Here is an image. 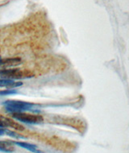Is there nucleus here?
I'll list each match as a JSON object with an SVG mask.
<instances>
[{
    "label": "nucleus",
    "instance_id": "1",
    "mask_svg": "<svg viewBox=\"0 0 129 153\" xmlns=\"http://www.w3.org/2000/svg\"><path fill=\"white\" fill-rule=\"evenodd\" d=\"M6 111L11 113H21L24 111H32L36 105L28 102L18 100H8L3 103Z\"/></svg>",
    "mask_w": 129,
    "mask_h": 153
},
{
    "label": "nucleus",
    "instance_id": "2",
    "mask_svg": "<svg viewBox=\"0 0 129 153\" xmlns=\"http://www.w3.org/2000/svg\"><path fill=\"white\" fill-rule=\"evenodd\" d=\"M0 75L4 77L3 79L10 80L26 79L34 76V74L30 70L19 69H0Z\"/></svg>",
    "mask_w": 129,
    "mask_h": 153
},
{
    "label": "nucleus",
    "instance_id": "3",
    "mask_svg": "<svg viewBox=\"0 0 129 153\" xmlns=\"http://www.w3.org/2000/svg\"><path fill=\"white\" fill-rule=\"evenodd\" d=\"M12 118L16 119L17 121L30 124L41 123L44 121V118L40 114H26L24 112L12 113Z\"/></svg>",
    "mask_w": 129,
    "mask_h": 153
},
{
    "label": "nucleus",
    "instance_id": "4",
    "mask_svg": "<svg viewBox=\"0 0 129 153\" xmlns=\"http://www.w3.org/2000/svg\"><path fill=\"white\" fill-rule=\"evenodd\" d=\"M0 119L3 121L5 127H11V128L17 130V131H24V127L22 126L21 124L16 122L14 119L4 116H0Z\"/></svg>",
    "mask_w": 129,
    "mask_h": 153
},
{
    "label": "nucleus",
    "instance_id": "5",
    "mask_svg": "<svg viewBox=\"0 0 129 153\" xmlns=\"http://www.w3.org/2000/svg\"><path fill=\"white\" fill-rule=\"evenodd\" d=\"M21 63V59L19 57H11V58H5L0 60V66L6 67V68H11L15 66L19 65Z\"/></svg>",
    "mask_w": 129,
    "mask_h": 153
},
{
    "label": "nucleus",
    "instance_id": "6",
    "mask_svg": "<svg viewBox=\"0 0 129 153\" xmlns=\"http://www.w3.org/2000/svg\"><path fill=\"white\" fill-rule=\"evenodd\" d=\"M14 144L19 146L22 148H24L26 150H28L30 152H32L33 153H45L43 152L42 151H40L37 149V146L35 145V144H32V143H28L26 142H19V141H16V142L13 143Z\"/></svg>",
    "mask_w": 129,
    "mask_h": 153
},
{
    "label": "nucleus",
    "instance_id": "7",
    "mask_svg": "<svg viewBox=\"0 0 129 153\" xmlns=\"http://www.w3.org/2000/svg\"><path fill=\"white\" fill-rule=\"evenodd\" d=\"M23 83L20 82H15L14 80L0 79V87L16 88L22 85Z\"/></svg>",
    "mask_w": 129,
    "mask_h": 153
},
{
    "label": "nucleus",
    "instance_id": "8",
    "mask_svg": "<svg viewBox=\"0 0 129 153\" xmlns=\"http://www.w3.org/2000/svg\"><path fill=\"white\" fill-rule=\"evenodd\" d=\"M0 152H14V148L13 146L11 145V143L0 141Z\"/></svg>",
    "mask_w": 129,
    "mask_h": 153
},
{
    "label": "nucleus",
    "instance_id": "9",
    "mask_svg": "<svg viewBox=\"0 0 129 153\" xmlns=\"http://www.w3.org/2000/svg\"><path fill=\"white\" fill-rule=\"evenodd\" d=\"M17 90H4L0 91V96H7V95L11 94H17Z\"/></svg>",
    "mask_w": 129,
    "mask_h": 153
},
{
    "label": "nucleus",
    "instance_id": "10",
    "mask_svg": "<svg viewBox=\"0 0 129 153\" xmlns=\"http://www.w3.org/2000/svg\"><path fill=\"white\" fill-rule=\"evenodd\" d=\"M5 133H7V135H10L11 137H16V138H23L22 136H20L19 135H17L15 132L11 131H9V130L5 129Z\"/></svg>",
    "mask_w": 129,
    "mask_h": 153
},
{
    "label": "nucleus",
    "instance_id": "11",
    "mask_svg": "<svg viewBox=\"0 0 129 153\" xmlns=\"http://www.w3.org/2000/svg\"><path fill=\"white\" fill-rule=\"evenodd\" d=\"M5 134V129H3L2 127H0V135H3Z\"/></svg>",
    "mask_w": 129,
    "mask_h": 153
},
{
    "label": "nucleus",
    "instance_id": "12",
    "mask_svg": "<svg viewBox=\"0 0 129 153\" xmlns=\"http://www.w3.org/2000/svg\"><path fill=\"white\" fill-rule=\"evenodd\" d=\"M0 127H2V128H3V127H5V126H4V124H3V121L0 119Z\"/></svg>",
    "mask_w": 129,
    "mask_h": 153
},
{
    "label": "nucleus",
    "instance_id": "13",
    "mask_svg": "<svg viewBox=\"0 0 129 153\" xmlns=\"http://www.w3.org/2000/svg\"><path fill=\"white\" fill-rule=\"evenodd\" d=\"M0 60H1V56H0Z\"/></svg>",
    "mask_w": 129,
    "mask_h": 153
}]
</instances>
